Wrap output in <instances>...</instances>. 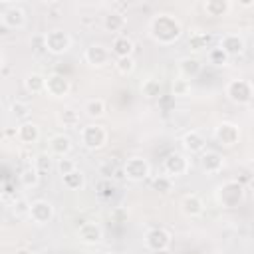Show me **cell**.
Instances as JSON below:
<instances>
[{"label":"cell","mask_w":254,"mask_h":254,"mask_svg":"<svg viewBox=\"0 0 254 254\" xmlns=\"http://www.w3.org/2000/svg\"><path fill=\"white\" fill-rule=\"evenodd\" d=\"M149 34H151V38L155 42H159L163 46H171L181 38L183 28H181V22L175 16L157 14L149 22Z\"/></svg>","instance_id":"obj_1"},{"label":"cell","mask_w":254,"mask_h":254,"mask_svg":"<svg viewBox=\"0 0 254 254\" xmlns=\"http://www.w3.org/2000/svg\"><path fill=\"white\" fill-rule=\"evenodd\" d=\"M224 91H226V97L236 105H246L254 97V87L248 79H230Z\"/></svg>","instance_id":"obj_2"},{"label":"cell","mask_w":254,"mask_h":254,"mask_svg":"<svg viewBox=\"0 0 254 254\" xmlns=\"http://www.w3.org/2000/svg\"><path fill=\"white\" fill-rule=\"evenodd\" d=\"M69 48H71V38H69V34L65 30L54 28V30L46 32V36H44V50H48L54 56H62Z\"/></svg>","instance_id":"obj_3"},{"label":"cell","mask_w":254,"mask_h":254,"mask_svg":"<svg viewBox=\"0 0 254 254\" xmlns=\"http://www.w3.org/2000/svg\"><path fill=\"white\" fill-rule=\"evenodd\" d=\"M107 131L105 127L97 125V123H89L85 127H81V133H79V139H81V145L89 151H97L101 149L105 143H107Z\"/></svg>","instance_id":"obj_4"},{"label":"cell","mask_w":254,"mask_h":254,"mask_svg":"<svg viewBox=\"0 0 254 254\" xmlns=\"http://www.w3.org/2000/svg\"><path fill=\"white\" fill-rule=\"evenodd\" d=\"M216 196H218V202H220L222 206L234 208V206H238V204L242 202V198H244V187H242L238 181H226L224 185L218 187Z\"/></svg>","instance_id":"obj_5"},{"label":"cell","mask_w":254,"mask_h":254,"mask_svg":"<svg viewBox=\"0 0 254 254\" xmlns=\"http://www.w3.org/2000/svg\"><path fill=\"white\" fill-rule=\"evenodd\" d=\"M149 173H151V165L143 157H129L123 165V175L133 183L145 181L149 177Z\"/></svg>","instance_id":"obj_6"},{"label":"cell","mask_w":254,"mask_h":254,"mask_svg":"<svg viewBox=\"0 0 254 254\" xmlns=\"http://www.w3.org/2000/svg\"><path fill=\"white\" fill-rule=\"evenodd\" d=\"M28 216L32 218V222L36 224H48L54 218V204L46 198H38L30 202V212Z\"/></svg>","instance_id":"obj_7"},{"label":"cell","mask_w":254,"mask_h":254,"mask_svg":"<svg viewBox=\"0 0 254 254\" xmlns=\"http://www.w3.org/2000/svg\"><path fill=\"white\" fill-rule=\"evenodd\" d=\"M145 246L151 250V252H165L169 246H171V234L157 226V228H151L147 234H145Z\"/></svg>","instance_id":"obj_8"},{"label":"cell","mask_w":254,"mask_h":254,"mask_svg":"<svg viewBox=\"0 0 254 254\" xmlns=\"http://www.w3.org/2000/svg\"><path fill=\"white\" fill-rule=\"evenodd\" d=\"M83 60L91 65V67H103L111 62V50H107L101 44H91L85 48L83 52Z\"/></svg>","instance_id":"obj_9"},{"label":"cell","mask_w":254,"mask_h":254,"mask_svg":"<svg viewBox=\"0 0 254 254\" xmlns=\"http://www.w3.org/2000/svg\"><path fill=\"white\" fill-rule=\"evenodd\" d=\"M71 85H69V79L64 77L62 73H50L46 77V93L50 97H56V99H62L69 93Z\"/></svg>","instance_id":"obj_10"},{"label":"cell","mask_w":254,"mask_h":254,"mask_svg":"<svg viewBox=\"0 0 254 254\" xmlns=\"http://www.w3.org/2000/svg\"><path fill=\"white\" fill-rule=\"evenodd\" d=\"M163 169L167 173V177H181L189 171V159L183 155V153H171L167 155L165 163H163Z\"/></svg>","instance_id":"obj_11"},{"label":"cell","mask_w":254,"mask_h":254,"mask_svg":"<svg viewBox=\"0 0 254 254\" xmlns=\"http://www.w3.org/2000/svg\"><path fill=\"white\" fill-rule=\"evenodd\" d=\"M0 22L8 30H20L26 24V12L20 6H10L0 14Z\"/></svg>","instance_id":"obj_12"},{"label":"cell","mask_w":254,"mask_h":254,"mask_svg":"<svg viewBox=\"0 0 254 254\" xmlns=\"http://www.w3.org/2000/svg\"><path fill=\"white\" fill-rule=\"evenodd\" d=\"M214 137L216 141L222 145V147H234L240 139V131L234 123H220L216 129H214Z\"/></svg>","instance_id":"obj_13"},{"label":"cell","mask_w":254,"mask_h":254,"mask_svg":"<svg viewBox=\"0 0 254 254\" xmlns=\"http://www.w3.org/2000/svg\"><path fill=\"white\" fill-rule=\"evenodd\" d=\"M77 236L83 244H97L103 238V230L97 222H81L77 228Z\"/></svg>","instance_id":"obj_14"},{"label":"cell","mask_w":254,"mask_h":254,"mask_svg":"<svg viewBox=\"0 0 254 254\" xmlns=\"http://www.w3.org/2000/svg\"><path fill=\"white\" fill-rule=\"evenodd\" d=\"M200 167L208 175H216V173L222 171L224 159H222V155L218 151H202L200 153Z\"/></svg>","instance_id":"obj_15"},{"label":"cell","mask_w":254,"mask_h":254,"mask_svg":"<svg viewBox=\"0 0 254 254\" xmlns=\"http://www.w3.org/2000/svg\"><path fill=\"white\" fill-rule=\"evenodd\" d=\"M133 50H135V44H133V40H131L129 36H125V34L115 36L113 42H111V54H113L117 60H119V58H129V56H133Z\"/></svg>","instance_id":"obj_16"},{"label":"cell","mask_w":254,"mask_h":254,"mask_svg":"<svg viewBox=\"0 0 254 254\" xmlns=\"http://www.w3.org/2000/svg\"><path fill=\"white\" fill-rule=\"evenodd\" d=\"M202 210H204V204H202V200H200L198 194H192V192H190V194H185V196L181 198V212H183L185 216L194 218V216H200Z\"/></svg>","instance_id":"obj_17"},{"label":"cell","mask_w":254,"mask_h":254,"mask_svg":"<svg viewBox=\"0 0 254 254\" xmlns=\"http://www.w3.org/2000/svg\"><path fill=\"white\" fill-rule=\"evenodd\" d=\"M218 46H220V48H222V50L232 58V56L242 54L246 44H244V38H242V36H238V34H224Z\"/></svg>","instance_id":"obj_18"},{"label":"cell","mask_w":254,"mask_h":254,"mask_svg":"<svg viewBox=\"0 0 254 254\" xmlns=\"http://www.w3.org/2000/svg\"><path fill=\"white\" fill-rule=\"evenodd\" d=\"M200 69H202V64H200L198 58L187 56V58H183V60L179 62V73H181V77H185L187 81H189V79H194V77L200 73Z\"/></svg>","instance_id":"obj_19"},{"label":"cell","mask_w":254,"mask_h":254,"mask_svg":"<svg viewBox=\"0 0 254 254\" xmlns=\"http://www.w3.org/2000/svg\"><path fill=\"white\" fill-rule=\"evenodd\" d=\"M71 147H73L71 139L67 135H64V133H58V135H54L50 139V153L56 155V157H60V159L65 157V155H69Z\"/></svg>","instance_id":"obj_20"},{"label":"cell","mask_w":254,"mask_h":254,"mask_svg":"<svg viewBox=\"0 0 254 254\" xmlns=\"http://www.w3.org/2000/svg\"><path fill=\"white\" fill-rule=\"evenodd\" d=\"M16 139L24 145H32L40 139V127L32 121H24V123L18 125V137Z\"/></svg>","instance_id":"obj_21"},{"label":"cell","mask_w":254,"mask_h":254,"mask_svg":"<svg viewBox=\"0 0 254 254\" xmlns=\"http://www.w3.org/2000/svg\"><path fill=\"white\" fill-rule=\"evenodd\" d=\"M183 147H185L190 155H194V153H202V151H204L206 141H204V137H202L198 131H187V133L183 135Z\"/></svg>","instance_id":"obj_22"},{"label":"cell","mask_w":254,"mask_h":254,"mask_svg":"<svg viewBox=\"0 0 254 254\" xmlns=\"http://www.w3.org/2000/svg\"><path fill=\"white\" fill-rule=\"evenodd\" d=\"M127 24V18L121 14V12H109L107 16H103V28L107 32H121Z\"/></svg>","instance_id":"obj_23"},{"label":"cell","mask_w":254,"mask_h":254,"mask_svg":"<svg viewBox=\"0 0 254 254\" xmlns=\"http://www.w3.org/2000/svg\"><path fill=\"white\" fill-rule=\"evenodd\" d=\"M24 85L32 95H38V93L46 91V77L42 73H28L24 79Z\"/></svg>","instance_id":"obj_24"},{"label":"cell","mask_w":254,"mask_h":254,"mask_svg":"<svg viewBox=\"0 0 254 254\" xmlns=\"http://www.w3.org/2000/svg\"><path fill=\"white\" fill-rule=\"evenodd\" d=\"M202 8L208 16H224L230 10V2L228 0H206Z\"/></svg>","instance_id":"obj_25"},{"label":"cell","mask_w":254,"mask_h":254,"mask_svg":"<svg viewBox=\"0 0 254 254\" xmlns=\"http://www.w3.org/2000/svg\"><path fill=\"white\" fill-rule=\"evenodd\" d=\"M83 111L87 117L91 119H99L105 115V101L99 99V97H93V99H87L85 105H83Z\"/></svg>","instance_id":"obj_26"},{"label":"cell","mask_w":254,"mask_h":254,"mask_svg":"<svg viewBox=\"0 0 254 254\" xmlns=\"http://www.w3.org/2000/svg\"><path fill=\"white\" fill-rule=\"evenodd\" d=\"M62 181H64V187L69 189V190H81L83 185H85V177H83V173H81L79 169H75V171L64 175Z\"/></svg>","instance_id":"obj_27"},{"label":"cell","mask_w":254,"mask_h":254,"mask_svg":"<svg viewBox=\"0 0 254 254\" xmlns=\"http://www.w3.org/2000/svg\"><path fill=\"white\" fill-rule=\"evenodd\" d=\"M20 183H22V187H26V189L36 187V185L40 183V171H38L36 167H26V169L20 173Z\"/></svg>","instance_id":"obj_28"},{"label":"cell","mask_w":254,"mask_h":254,"mask_svg":"<svg viewBox=\"0 0 254 254\" xmlns=\"http://www.w3.org/2000/svg\"><path fill=\"white\" fill-rule=\"evenodd\" d=\"M208 42H210V36L204 34V32H192L190 38H189V48L194 50V52H200L204 48H208Z\"/></svg>","instance_id":"obj_29"},{"label":"cell","mask_w":254,"mask_h":254,"mask_svg":"<svg viewBox=\"0 0 254 254\" xmlns=\"http://www.w3.org/2000/svg\"><path fill=\"white\" fill-rule=\"evenodd\" d=\"M141 93H143L145 97H149V99L159 97V95H161V81H157V79H153V77L145 79V81L141 83Z\"/></svg>","instance_id":"obj_30"},{"label":"cell","mask_w":254,"mask_h":254,"mask_svg":"<svg viewBox=\"0 0 254 254\" xmlns=\"http://www.w3.org/2000/svg\"><path fill=\"white\" fill-rule=\"evenodd\" d=\"M228 60H230V56H228L220 46L208 50V62H210V64H214V65H226Z\"/></svg>","instance_id":"obj_31"},{"label":"cell","mask_w":254,"mask_h":254,"mask_svg":"<svg viewBox=\"0 0 254 254\" xmlns=\"http://www.w3.org/2000/svg\"><path fill=\"white\" fill-rule=\"evenodd\" d=\"M58 121L64 123V127H75V125L79 123V113H77L75 109H69V107H67V109L60 111Z\"/></svg>","instance_id":"obj_32"},{"label":"cell","mask_w":254,"mask_h":254,"mask_svg":"<svg viewBox=\"0 0 254 254\" xmlns=\"http://www.w3.org/2000/svg\"><path fill=\"white\" fill-rule=\"evenodd\" d=\"M115 69H117V73H121V75L133 73V69H135V60H133V56L115 60Z\"/></svg>","instance_id":"obj_33"},{"label":"cell","mask_w":254,"mask_h":254,"mask_svg":"<svg viewBox=\"0 0 254 254\" xmlns=\"http://www.w3.org/2000/svg\"><path fill=\"white\" fill-rule=\"evenodd\" d=\"M171 187H173V181H171V177H167V175H159V177L153 179V189L159 190V192H169Z\"/></svg>","instance_id":"obj_34"},{"label":"cell","mask_w":254,"mask_h":254,"mask_svg":"<svg viewBox=\"0 0 254 254\" xmlns=\"http://www.w3.org/2000/svg\"><path fill=\"white\" fill-rule=\"evenodd\" d=\"M12 115H14L16 119H26V117L30 115V105L16 99V101L12 103Z\"/></svg>","instance_id":"obj_35"},{"label":"cell","mask_w":254,"mask_h":254,"mask_svg":"<svg viewBox=\"0 0 254 254\" xmlns=\"http://www.w3.org/2000/svg\"><path fill=\"white\" fill-rule=\"evenodd\" d=\"M189 89H190V83L185 77L175 79V83H173V95H187Z\"/></svg>","instance_id":"obj_36"},{"label":"cell","mask_w":254,"mask_h":254,"mask_svg":"<svg viewBox=\"0 0 254 254\" xmlns=\"http://www.w3.org/2000/svg\"><path fill=\"white\" fill-rule=\"evenodd\" d=\"M75 169H77V167H75V163H73L71 159H65V157L58 159V171H60L62 177L67 175V173H71V171H75Z\"/></svg>","instance_id":"obj_37"},{"label":"cell","mask_w":254,"mask_h":254,"mask_svg":"<svg viewBox=\"0 0 254 254\" xmlns=\"http://www.w3.org/2000/svg\"><path fill=\"white\" fill-rule=\"evenodd\" d=\"M50 155H46V153H42V155H38L36 157V163H34V167L40 171V173H46V171H50Z\"/></svg>","instance_id":"obj_38"},{"label":"cell","mask_w":254,"mask_h":254,"mask_svg":"<svg viewBox=\"0 0 254 254\" xmlns=\"http://www.w3.org/2000/svg\"><path fill=\"white\" fill-rule=\"evenodd\" d=\"M97 189H99L97 192H99L101 196H105V198L113 194V185H111V181H109V179H103V181H99V183H97Z\"/></svg>","instance_id":"obj_39"},{"label":"cell","mask_w":254,"mask_h":254,"mask_svg":"<svg viewBox=\"0 0 254 254\" xmlns=\"http://www.w3.org/2000/svg\"><path fill=\"white\" fill-rule=\"evenodd\" d=\"M14 212L16 214H28L30 212V202H26L24 198H18L14 202Z\"/></svg>","instance_id":"obj_40"},{"label":"cell","mask_w":254,"mask_h":254,"mask_svg":"<svg viewBox=\"0 0 254 254\" xmlns=\"http://www.w3.org/2000/svg\"><path fill=\"white\" fill-rule=\"evenodd\" d=\"M14 254H34V252H32L30 248H24V246H22V248H16V252H14Z\"/></svg>","instance_id":"obj_41"},{"label":"cell","mask_w":254,"mask_h":254,"mask_svg":"<svg viewBox=\"0 0 254 254\" xmlns=\"http://www.w3.org/2000/svg\"><path fill=\"white\" fill-rule=\"evenodd\" d=\"M107 254H119V252H107Z\"/></svg>","instance_id":"obj_42"}]
</instances>
